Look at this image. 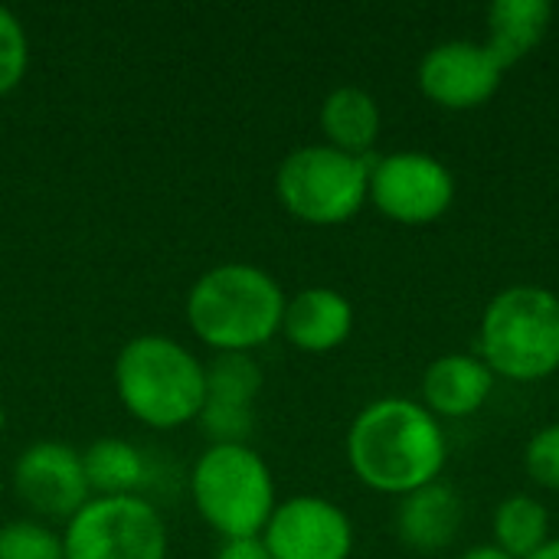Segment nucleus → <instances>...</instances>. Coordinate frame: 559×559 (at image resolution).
Returning <instances> with one entry per match:
<instances>
[{"label": "nucleus", "mask_w": 559, "mask_h": 559, "mask_svg": "<svg viewBox=\"0 0 559 559\" xmlns=\"http://www.w3.org/2000/svg\"><path fill=\"white\" fill-rule=\"evenodd\" d=\"M347 462L370 491L406 498L442 478L449 439L419 400L383 396L350 423Z\"/></svg>", "instance_id": "nucleus-1"}, {"label": "nucleus", "mask_w": 559, "mask_h": 559, "mask_svg": "<svg viewBox=\"0 0 559 559\" xmlns=\"http://www.w3.org/2000/svg\"><path fill=\"white\" fill-rule=\"evenodd\" d=\"M285 301L269 272L226 262L197 278L187 295V321L216 354H252L282 331Z\"/></svg>", "instance_id": "nucleus-2"}, {"label": "nucleus", "mask_w": 559, "mask_h": 559, "mask_svg": "<svg viewBox=\"0 0 559 559\" xmlns=\"http://www.w3.org/2000/svg\"><path fill=\"white\" fill-rule=\"evenodd\" d=\"M115 390L124 409L151 429L197 423L206 393V367L164 334L128 341L115 360Z\"/></svg>", "instance_id": "nucleus-3"}, {"label": "nucleus", "mask_w": 559, "mask_h": 559, "mask_svg": "<svg viewBox=\"0 0 559 559\" xmlns=\"http://www.w3.org/2000/svg\"><path fill=\"white\" fill-rule=\"evenodd\" d=\"M478 357L495 377L540 383L559 370V295L544 285L498 292L478 328Z\"/></svg>", "instance_id": "nucleus-4"}, {"label": "nucleus", "mask_w": 559, "mask_h": 559, "mask_svg": "<svg viewBox=\"0 0 559 559\" xmlns=\"http://www.w3.org/2000/svg\"><path fill=\"white\" fill-rule=\"evenodd\" d=\"M190 495L200 518L223 540L262 537L275 511L272 472L249 445H210L193 465Z\"/></svg>", "instance_id": "nucleus-5"}, {"label": "nucleus", "mask_w": 559, "mask_h": 559, "mask_svg": "<svg viewBox=\"0 0 559 559\" xmlns=\"http://www.w3.org/2000/svg\"><path fill=\"white\" fill-rule=\"evenodd\" d=\"M370 160L331 144L295 147L275 174L278 203L301 223L341 226L370 200Z\"/></svg>", "instance_id": "nucleus-6"}, {"label": "nucleus", "mask_w": 559, "mask_h": 559, "mask_svg": "<svg viewBox=\"0 0 559 559\" xmlns=\"http://www.w3.org/2000/svg\"><path fill=\"white\" fill-rule=\"evenodd\" d=\"M66 559H167L157 508L138 495L92 498L62 534Z\"/></svg>", "instance_id": "nucleus-7"}, {"label": "nucleus", "mask_w": 559, "mask_h": 559, "mask_svg": "<svg viewBox=\"0 0 559 559\" xmlns=\"http://www.w3.org/2000/svg\"><path fill=\"white\" fill-rule=\"evenodd\" d=\"M455 190V174L429 151H393L370 160V203L400 226L442 219Z\"/></svg>", "instance_id": "nucleus-8"}, {"label": "nucleus", "mask_w": 559, "mask_h": 559, "mask_svg": "<svg viewBox=\"0 0 559 559\" xmlns=\"http://www.w3.org/2000/svg\"><path fill=\"white\" fill-rule=\"evenodd\" d=\"M501 62L478 39L436 43L419 59V92L445 111H475L501 88Z\"/></svg>", "instance_id": "nucleus-9"}, {"label": "nucleus", "mask_w": 559, "mask_h": 559, "mask_svg": "<svg viewBox=\"0 0 559 559\" xmlns=\"http://www.w3.org/2000/svg\"><path fill=\"white\" fill-rule=\"evenodd\" d=\"M262 544L272 559H350L354 524L328 498L298 495L275 504Z\"/></svg>", "instance_id": "nucleus-10"}, {"label": "nucleus", "mask_w": 559, "mask_h": 559, "mask_svg": "<svg viewBox=\"0 0 559 559\" xmlns=\"http://www.w3.org/2000/svg\"><path fill=\"white\" fill-rule=\"evenodd\" d=\"M16 498L39 518H66L72 521L88 501V481L82 468V455L66 442H33L13 468Z\"/></svg>", "instance_id": "nucleus-11"}, {"label": "nucleus", "mask_w": 559, "mask_h": 559, "mask_svg": "<svg viewBox=\"0 0 559 559\" xmlns=\"http://www.w3.org/2000/svg\"><path fill=\"white\" fill-rule=\"evenodd\" d=\"M262 393V370L249 354H216L206 367L200 432L213 445H246L252 436L255 400Z\"/></svg>", "instance_id": "nucleus-12"}, {"label": "nucleus", "mask_w": 559, "mask_h": 559, "mask_svg": "<svg viewBox=\"0 0 559 559\" xmlns=\"http://www.w3.org/2000/svg\"><path fill=\"white\" fill-rule=\"evenodd\" d=\"M495 373L478 354L436 357L419 383V403L442 423H459L485 409L495 393Z\"/></svg>", "instance_id": "nucleus-13"}, {"label": "nucleus", "mask_w": 559, "mask_h": 559, "mask_svg": "<svg viewBox=\"0 0 559 559\" xmlns=\"http://www.w3.org/2000/svg\"><path fill=\"white\" fill-rule=\"evenodd\" d=\"M462 524H465V501L442 478L400 498L393 518L400 544L423 557L449 550L459 540Z\"/></svg>", "instance_id": "nucleus-14"}, {"label": "nucleus", "mask_w": 559, "mask_h": 559, "mask_svg": "<svg viewBox=\"0 0 559 559\" xmlns=\"http://www.w3.org/2000/svg\"><path fill=\"white\" fill-rule=\"evenodd\" d=\"M354 331V305L334 288H305L285 301L282 334L305 354L337 350Z\"/></svg>", "instance_id": "nucleus-15"}, {"label": "nucleus", "mask_w": 559, "mask_h": 559, "mask_svg": "<svg viewBox=\"0 0 559 559\" xmlns=\"http://www.w3.org/2000/svg\"><path fill=\"white\" fill-rule=\"evenodd\" d=\"M550 23H554V7L547 0H495L488 7L485 46L508 72L547 39Z\"/></svg>", "instance_id": "nucleus-16"}, {"label": "nucleus", "mask_w": 559, "mask_h": 559, "mask_svg": "<svg viewBox=\"0 0 559 559\" xmlns=\"http://www.w3.org/2000/svg\"><path fill=\"white\" fill-rule=\"evenodd\" d=\"M380 105L370 92L357 85L334 88L321 105V131L324 144L354 154V157H373V144L380 138Z\"/></svg>", "instance_id": "nucleus-17"}, {"label": "nucleus", "mask_w": 559, "mask_h": 559, "mask_svg": "<svg viewBox=\"0 0 559 559\" xmlns=\"http://www.w3.org/2000/svg\"><path fill=\"white\" fill-rule=\"evenodd\" d=\"M82 468H85L88 491L98 495V498L138 495V488L147 478L144 455L124 439H95L82 452Z\"/></svg>", "instance_id": "nucleus-18"}, {"label": "nucleus", "mask_w": 559, "mask_h": 559, "mask_svg": "<svg viewBox=\"0 0 559 559\" xmlns=\"http://www.w3.org/2000/svg\"><path fill=\"white\" fill-rule=\"evenodd\" d=\"M495 547L511 559L534 557L550 540V514L531 495H511L498 504L495 521Z\"/></svg>", "instance_id": "nucleus-19"}, {"label": "nucleus", "mask_w": 559, "mask_h": 559, "mask_svg": "<svg viewBox=\"0 0 559 559\" xmlns=\"http://www.w3.org/2000/svg\"><path fill=\"white\" fill-rule=\"evenodd\" d=\"M0 559H66L62 537L36 521H10L0 527Z\"/></svg>", "instance_id": "nucleus-20"}, {"label": "nucleus", "mask_w": 559, "mask_h": 559, "mask_svg": "<svg viewBox=\"0 0 559 559\" xmlns=\"http://www.w3.org/2000/svg\"><path fill=\"white\" fill-rule=\"evenodd\" d=\"M26 66H29L26 29L7 7H0V95L13 92L23 82Z\"/></svg>", "instance_id": "nucleus-21"}, {"label": "nucleus", "mask_w": 559, "mask_h": 559, "mask_svg": "<svg viewBox=\"0 0 559 559\" xmlns=\"http://www.w3.org/2000/svg\"><path fill=\"white\" fill-rule=\"evenodd\" d=\"M524 468L534 485L559 495V423H550L531 436L524 449Z\"/></svg>", "instance_id": "nucleus-22"}, {"label": "nucleus", "mask_w": 559, "mask_h": 559, "mask_svg": "<svg viewBox=\"0 0 559 559\" xmlns=\"http://www.w3.org/2000/svg\"><path fill=\"white\" fill-rule=\"evenodd\" d=\"M216 559H272V554L265 550L262 537H246V540H226Z\"/></svg>", "instance_id": "nucleus-23"}, {"label": "nucleus", "mask_w": 559, "mask_h": 559, "mask_svg": "<svg viewBox=\"0 0 559 559\" xmlns=\"http://www.w3.org/2000/svg\"><path fill=\"white\" fill-rule=\"evenodd\" d=\"M459 559H511L504 550H498L495 544H478L472 550H465Z\"/></svg>", "instance_id": "nucleus-24"}, {"label": "nucleus", "mask_w": 559, "mask_h": 559, "mask_svg": "<svg viewBox=\"0 0 559 559\" xmlns=\"http://www.w3.org/2000/svg\"><path fill=\"white\" fill-rule=\"evenodd\" d=\"M527 559H559V537H550L534 557H527Z\"/></svg>", "instance_id": "nucleus-25"}, {"label": "nucleus", "mask_w": 559, "mask_h": 559, "mask_svg": "<svg viewBox=\"0 0 559 559\" xmlns=\"http://www.w3.org/2000/svg\"><path fill=\"white\" fill-rule=\"evenodd\" d=\"M3 429H7V409L0 406V432H3Z\"/></svg>", "instance_id": "nucleus-26"}]
</instances>
